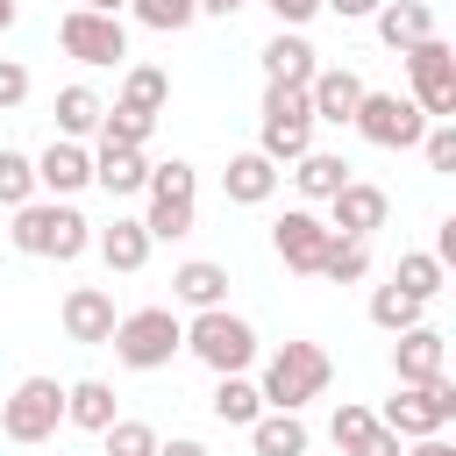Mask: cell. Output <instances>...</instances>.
<instances>
[{
  "label": "cell",
  "mask_w": 456,
  "mask_h": 456,
  "mask_svg": "<svg viewBox=\"0 0 456 456\" xmlns=\"http://www.w3.org/2000/svg\"><path fill=\"white\" fill-rule=\"evenodd\" d=\"M328 378H335V363H328V349H321V342H278V349L264 356L256 392H264V406L299 413L306 399H321V392H328Z\"/></svg>",
  "instance_id": "obj_3"
},
{
  "label": "cell",
  "mask_w": 456,
  "mask_h": 456,
  "mask_svg": "<svg viewBox=\"0 0 456 456\" xmlns=\"http://www.w3.org/2000/svg\"><path fill=\"white\" fill-rule=\"evenodd\" d=\"M171 306H192V314L228 306V264H214V256H185V264L171 271Z\"/></svg>",
  "instance_id": "obj_20"
},
{
  "label": "cell",
  "mask_w": 456,
  "mask_h": 456,
  "mask_svg": "<svg viewBox=\"0 0 456 456\" xmlns=\"http://www.w3.org/2000/svg\"><path fill=\"white\" fill-rule=\"evenodd\" d=\"M292 185H299L306 200H335V192L349 185V164H342L335 150H306V157H292Z\"/></svg>",
  "instance_id": "obj_28"
},
{
  "label": "cell",
  "mask_w": 456,
  "mask_h": 456,
  "mask_svg": "<svg viewBox=\"0 0 456 456\" xmlns=\"http://www.w3.org/2000/svg\"><path fill=\"white\" fill-rule=\"evenodd\" d=\"M271 14H278V28H306L314 14H321V0H264Z\"/></svg>",
  "instance_id": "obj_41"
},
{
  "label": "cell",
  "mask_w": 456,
  "mask_h": 456,
  "mask_svg": "<svg viewBox=\"0 0 456 456\" xmlns=\"http://www.w3.org/2000/svg\"><path fill=\"white\" fill-rule=\"evenodd\" d=\"M57 43H64V57H78V64H121L128 57V21L121 14H100V7H71L64 21H57Z\"/></svg>",
  "instance_id": "obj_11"
},
{
  "label": "cell",
  "mask_w": 456,
  "mask_h": 456,
  "mask_svg": "<svg viewBox=\"0 0 456 456\" xmlns=\"http://www.w3.org/2000/svg\"><path fill=\"white\" fill-rule=\"evenodd\" d=\"M349 128H356L363 142H378V150H420L428 114L413 107V93H370V86H363V100H356Z\"/></svg>",
  "instance_id": "obj_10"
},
{
  "label": "cell",
  "mask_w": 456,
  "mask_h": 456,
  "mask_svg": "<svg viewBox=\"0 0 456 456\" xmlns=\"http://www.w3.org/2000/svg\"><path fill=\"white\" fill-rule=\"evenodd\" d=\"M64 428V385L57 378H21L7 399H0V435L7 442H21V449H36V442H50Z\"/></svg>",
  "instance_id": "obj_8"
},
{
  "label": "cell",
  "mask_w": 456,
  "mask_h": 456,
  "mask_svg": "<svg viewBox=\"0 0 456 456\" xmlns=\"http://www.w3.org/2000/svg\"><path fill=\"white\" fill-rule=\"evenodd\" d=\"M399 456H456V449H449V435H413Z\"/></svg>",
  "instance_id": "obj_43"
},
{
  "label": "cell",
  "mask_w": 456,
  "mask_h": 456,
  "mask_svg": "<svg viewBox=\"0 0 456 456\" xmlns=\"http://www.w3.org/2000/svg\"><path fill=\"white\" fill-rule=\"evenodd\" d=\"M114 107H128V114H142V121H157L164 107H171V71L164 64H128L121 71V100Z\"/></svg>",
  "instance_id": "obj_25"
},
{
  "label": "cell",
  "mask_w": 456,
  "mask_h": 456,
  "mask_svg": "<svg viewBox=\"0 0 456 456\" xmlns=\"http://www.w3.org/2000/svg\"><path fill=\"white\" fill-rule=\"evenodd\" d=\"M370 28H378V43H385V50H413V43H428V36H435V7H428V0H378Z\"/></svg>",
  "instance_id": "obj_21"
},
{
  "label": "cell",
  "mask_w": 456,
  "mask_h": 456,
  "mask_svg": "<svg viewBox=\"0 0 456 456\" xmlns=\"http://www.w3.org/2000/svg\"><path fill=\"white\" fill-rule=\"evenodd\" d=\"M7 242L21 256H50V264H78L93 249V221L71 207V200H21L14 207V228Z\"/></svg>",
  "instance_id": "obj_1"
},
{
  "label": "cell",
  "mask_w": 456,
  "mask_h": 456,
  "mask_svg": "<svg viewBox=\"0 0 456 456\" xmlns=\"http://www.w3.org/2000/svg\"><path fill=\"white\" fill-rule=\"evenodd\" d=\"M249 449H256V456H306V449H314V435H306V420H299V413L264 406V413L249 420Z\"/></svg>",
  "instance_id": "obj_24"
},
{
  "label": "cell",
  "mask_w": 456,
  "mask_h": 456,
  "mask_svg": "<svg viewBox=\"0 0 456 456\" xmlns=\"http://www.w3.org/2000/svg\"><path fill=\"white\" fill-rule=\"evenodd\" d=\"M328 214V235H349V242H370L378 228H385V214H392V200H385V185H363V178H349L335 200H321Z\"/></svg>",
  "instance_id": "obj_12"
},
{
  "label": "cell",
  "mask_w": 456,
  "mask_h": 456,
  "mask_svg": "<svg viewBox=\"0 0 456 456\" xmlns=\"http://www.w3.org/2000/svg\"><path fill=\"white\" fill-rule=\"evenodd\" d=\"M278 164L264 157V150H235L228 157V171H221V192H228V207H264L271 192H278Z\"/></svg>",
  "instance_id": "obj_19"
},
{
  "label": "cell",
  "mask_w": 456,
  "mask_h": 456,
  "mask_svg": "<svg viewBox=\"0 0 456 456\" xmlns=\"http://www.w3.org/2000/svg\"><path fill=\"white\" fill-rule=\"evenodd\" d=\"M100 442H107V456H157V428L150 420H128V413H114L100 428Z\"/></svg>",
  "instance_id": "obj_34"
},
{
  "label": "cell",
  "mask_w": 456,
  "mask_h": 456,
  "mask_svg": "<svg viewBox=\"0 0 456 456\" xmlns=\"http://www.w3.org/2000/svg\"><path fill=\"white\" fill-rule=\"evenodd\" d=\"M392 285H399L406 299H420V306H428V299H435V292L449 285V264H442L435 249H406V256L392 264Z\"/></svg>",
  "instance_id": "obj_29"
},
{
  "label": "cell",
  "mask_w": 456,
  "mask_h": 456,
  "mask_svg": "<svg viewBox=\"0 0 456 456\" xmlns=\"http://www.w3.org/2000/svg\"><path fill=\"white\" fill-rule=\"evenodd\" d=\"M413 321H420V299H406L399 285H370V328L399 335V328H413Z\"/></svg>",
  "instance_id": "obj_33"
},
{
  "label": "cell",
  "mask_w": 456,
  "mask_h": 456,
  "mask_svg": "<svg viewBox=\"0 0 456 456\" xmlns=\"http://www.w3.org/2000/svg\"><path fill=\"white\" fill-rule=\"evenodd\" d=\"M114 413H121V406H114V385H107V378H78V385H64V420H71V428L100 435Z\"/></svg>",
  "instance_id": "obj_27"
},
{
  "label": "cell",
  "mask_w": 456,
  "mask_h": 456,
  "mask_svg": "<svg viewBox=\"0 0 456 456\" xmlns=\"http://www.w3.org/2000/svg\"><path fill=\"white\" fill-rule=\"evenodd\" d=\"M86 185H93V150L71 142V135H57V142L36 157V192H50V200H78Z\"/></svg>",
  "instance_id": "obj_15"
},
{
  "label": "cell",
  "mask_w": 456,
  "mask_h": 456,
  "mask_svg": "<svg viewBox=\"0 0 456 456\" xmlns=\"http://www.w3.org/2000/svg\"><path fill=\"white\" fill-rule=\"evenodd\" d=\"M21 200H36V157L0 150V207H21Z\"/></svg>",
  "instance_id": "obj_35"
},
{
  "label": "cell",
  "mask_w": 456,
  "mask_h": 456,
  "mask_svg": "<svg viewBox=\"0 0 456 456\" xmlns=\"http://www.w3.org/2000/svg\"><path fill=\"white\" fill-rule=\"evenodd\" d=\"M314 278H328V285H363L370 278V249L363 242H349V235H328V249H321V271Z\"/></svg>",
  "instance_id": "obj_31"
},
{
  "label": "cell",
  "mask_w": 456,
  "mask_h": 456,
  "mask_svg": "<svg viewBox=\"0 0 456 456\" xmlns=\"http://www.w3.org/2000/svg\"><path fill=\"white\" fill-rule=\"evenodd\" d=\"M78 7H100V14H121L128 0H78Z\"/></svg>",
  "instance_id": "obj_47"
},
{
  "label": "cell",
  "mask_w": 456,
  "mask_h": 456,
  "mask_svg": "<svg viewBox=\"0 0 456 456\" xmlns=\"http://www.w3.org/2000/svg\"><path fill=\"white\" fill-rule=\"evenodd\" d=\"M242 7H249V0H200V14H221V21H228V14H242Z\"/></svg>",
  "instance_id": "obj_45"
},
{
  "label": "cell",
  "mask_w": 456,
  "mask_h": 456,
  "mask_svg": "<svg viewBox=\"0 0 456 456\" xmlns=\"http://www.w3.org/2000/svg\"><path fill=\"white\" fill-rule=\"evenodd\" d=\"M57 321H64V335L71 342H86V349H107V335H114V292H100V285H71L64 292V306H57Z\"/></svg>",
  "instance_id": "obj_16"
},
{
  "label": "cell",
  "mask_w": 456,
  "mask_h": 456,
  "mask_svg": "<svg viewBox=\"0 0 456 456\" xmlns=\"http://www.w3.org/2000/svg\"><path fill=\"white\" fill-rule=\"evenodd\" d=\"M356 100H363V78H356L349 64H321V71L306 78V107H314V128H321V121H328V128H349Z\"/></svg>",
  "instance_id": "obj_17"
},
{
  "label": "cell",
  "mask_w": 456,
  "mask_h": 456,
  "mask_svg": "<svg viewBox=\"0 0 456 456\" xmlns=\"http://www.w3.org/2000/svg\"><path fill=\"white\" fill-rule=\"evenodd\" d=\"M399 449H406V442H399V435H392V428H385V420H378V428H370V435H363V442H349V449H342V456H399Z\"/></svg>",
  "instance_id": "obj_40"
},
{
  "label": "cell",
  "mask_w": 456,
  "mask_h": 456,
  "mask_svg": "<svg viewBox=\"0 0 456 456\" xmlns=\"http://www.w3.org/2000/svg\"><path fill=\"white\" fill-rule=\"evenodd\" d=\"M142 178H150V150H128V142H93V185H100L107 200L142 192Z\"/></svg>",
  "instance_id": "obj_18"
},
{
  "label": "cell",
  "mask_w": 456,
  "mask_h": 456,
  "mask_svg": "<svg viewBox=\"0 0 456 456\" xmlns=\"http://www.w3.org/2000/svg\"><path fill=\"white\" fill-rule=\"evenodd\" d=\"M21 100H28V64L0 57V107H21Z\"/></svg>",
  "instance_id": "obj_39"
},
{
  "label": "cell",
  "mask_w": 456,
  "mask_h": 456,
  "mask_svg": "<svg viewBox=\"0 0 456 456\" xmlns=\"http://www.w3.org/2000/svg\"><path fill=\"white\" fill-rule=\"evenodd\" d=\"M370 428H378V406H363V399H342V406H335V420H328V442H335V449H349V442H363Z\"/></svg>",
  "instance_id": "obj_36"
},
{
  "label": "cell",
  "mask_w": 456,
  "mask_h": 456,
  "mask_svg": "<svg viewBox=\"0 0 456 456\" xmlns=\"http://www.w3.org/2000/svg\"><path fill=\"white\" fill-rule=\"evenodd\" d=\"M256 150H264L271 164H292V157L314 150V107H306V86H264Z\"/></svg>",
  "instance_id": "obj_6"
},
{
  "label": "cell",
  "mask_w": 456,
  "mask_h": 456,
  "mask_svg": "<svg viewBox=\"0 0 456 456\" xmlns=\"http://www.w3.org/2000/svg\"><path fill=\"white\" fill-rule=\"evenodd\" d=\"M185 349H192L214 378H228V370H249V363H256V328H249L242 314H228V306H207V314L185 321Z\"/></svg>",
  "instance_id": "obj_7"
},
{
  "label": "cell",
  "mask_w": 456,
  "mask_h": 456,
  "mask_svg": "<svg viewBox=\"0 0 456 456\" xmlns=\"http://www.w3.org/2000/svg\"><path fill=\"white\" fill-rule=\"evenodd\" d=\"M271 249H278L285 271L314 278V271H321V249H328V221H321L314 207H285V214L271 221Z\"/></svg>",
  "instance_id": "obj_13"
},
{
  "label": "cell",
  "mask_w": 456,
  "mask_h": 456,
  "mask_svg": "<svg viewBox=\"0 0 456 456\" xmlns=\"http://www.w3.org/2000/svg\"><path fill=\"white\" fill-rule=\"evenodd\" d=\"M107 349H114L128 370H164V363L185 349V321H178V306H135V314L114 321Z\"/></svg>",
  "instance_id": "obj_4"
},
{
  "label": "cell",
  "mask_w": 456,
  "mask_h": 456,
  "mask_svg": "<svg viewBox=\"0 0 456 456\" xmlns=\"http://www.w3.org/2000/svg\"><path fill=\"white\" fill-rule=\"evenodd\" d=\"M192 221H200V171L185 157L150 164V178H142V228H150V242H178V235H192Z\"/></svg>",
  "instance_id": "obj_2"
},
{
  "label": "cell",
  "mask_w": 456,
  "mask_h": 456,
  "mask_svg": "<svg viewBox=\"0 0 456 456\" xmlns=\"http://www.w3.org/2000/svg\"><path fill=\"white\" fill-rule=\"evenodd\" d=\"M157 456H207V442H192V435H171V442H157Z\"/></svg>",
  "instance_id": "obj_44"
},
{
  "label": "cell",
  "mask_w": 456,
  "mask_h": 456,
  "mask_svg": "<svg viewBox=\"0 0 456 456\" xmlns=\"http://www.w3.org/2000/svg\"><path fill=\"white\" fill-rule=\"evenodd\" d=\"M321 14H335V21H370L378 0H321Z\"/></svg>",
  "instance_id": "obj_42"
},
{
  "label": "cell",
  "mask_w": 456,
  "mask_h": 456,
  "mask_svg": "<svg viewBox=\"0 0 456 456\" xmlns=\"http://www.w3.org/2000/svg\"><path fill=\"white\" fill-rule=\"evenodd\" d=\"M378 420H385L399 442H413V435H442V428L456 420V385H449V370H442V378H420V385H399V392L378 406Z\"/></svg>",
  "instance_id": "obj_9"
},
{
  "label": "cell",
  "mask_w": 456,
  "mask_h": 456,
  "mask_svg": "<svg viewBox=\"0 0 456 456\" xmlns=\"http://www.w3.org/2000/svg\"><path fill=\"white\" fill-rule=\"evenodd\" d=\"M442 370H449V335L442 328L413 321V328L392 335V378L399 385H420V378H442Z\"/></svg>",
  "instance_id": "obj_14"
},
{
  "label": "cell",
  "mask_w": 456,
  "mask_h": 456,
  "mask_svg": "<svg viewBox=\"0 0 456 456\" xmlns=\"http://www.w3.org/2000/svg\"><path fill=\"white\" fill-rule=\"evenodd\" d=\"M256 57H264V86H306V78L321 71V57H314V43H306L299 28H278Z\"/></svg>",
  "instance_id": "obj_22"
},
{
  "label": "cell",
  "mask_w": 456,
  "mask_h": 456,
  "mask_svg": "<svg viewBox=\"0 0 456 456\" xmlns=\"http://www.w3.org/2000/svg\"><path fill=\"white\" fill-rule=\"evenodd\" d=\"M128 14L142 28H157V36H178V28L200 21V0H128Z\"/></svg>",
  "instance_id": "obj_32"
},
{
  "label": "cell",
  "mask_w": 456,
  "mask_h": 456,
  "mask_svg": "<svg viewBox=\"0 0 456 456\" xmlns=\"http://www.w3.org/2000/svg\"><path fill=\"white\" fill-rule=\"evenodd\" d=\"M93 249H100V264H107V271H121V278H128V271H142V264H150V249H157V242H150L142 214H135V221H121V214H114L107 228H93Z\"/></svg>",
  "instance_id": "obj_23"
},
{
  "label": "cell",
  "mask_w": 456,
  "mask_h": 456,
  "mask_svg": "<svg viewBox=\"0 0 456 456\" xmlns=\"http://www.w3.org/2000/svg\"><path fill=\"white\" fill-rule=\"evenodd\" d=\"M207 406H214L221 428H249V420L264 413V392H256L249 370H228V378H214V399H207Z\"/></svg>",
  "instance_id": "obj_26"
},
{
  "label": "cell",
  "mask_w": 456,
  "mask_h": 456,
  "mask_svg": "<svg viewBox=\"0 0 456 456\" xmlns=\"http://www.w3.org/2000/svg\"><path fill=\"white\" fill-rule=\"evenodd\" d=\"M150 128H157V121H142V114H128V107H107V114H100V142H128V150H150Z\"/></svg>",
  "instance_id": "obj_37"
},
{
  "label": "cell",
  "mask_w": 456,
  "mask_h": 456,
  "mask_svg": "<svg viewBox=\"0 0 456 456\" xmlns=\"http://www.w3.org/2000/svg\"><path fill=\"white\" fill-rule=\"evenodd\" d=\"M420 157H428V171H456V121H428Z\"/></svg>",
  "instance_id": "obj_38"
},
{
  "label": "cell",
  "mask_w": 456,
  "mask_h": 456,
  "mask_svg": "<svg viewBox=\"0 0 456 456\" xmlns=\"http://www.w3.org/2000/svg\"><path fill=\"white\" fill-rule=\"evenodd\" d=\"M406 57V93H413V107L428 114V121H456V43L435 28L428 43H413V50H399Z\"/></svg>",
  "instance_id": "obj_5"
},
{
  "label": "cell",
  "mask_w": 456,
  "mask_h": 456,
  "mask_svg": "<svg viewBox=\"0 0 456 456\" xmlns=\"http://www.w3.org/2000/svg\"><path fill=\"white\" fill-rule=\"evenodd\" d=\"M14 14H21V7H14V0H0V36L14 28Z\"/></svg>",
  "instance_id": "obj_46"
},
{
  "label": "cell",
  "mask_w": 456,
  "mask_h": 456,
  "mask_svg": "<svg viewBox=\"0 0 456 456\" xmlns=\"http://www.w3.org/2000/svg\"><path fill=\"white\" fill-rule=\"evenodd\" d=\"M100 114H107V100H100L93 86H64V93H57V135L86 142V135H100Z\"/></svg>",
  "instance_id": "obj_30"
}]
</instances>
